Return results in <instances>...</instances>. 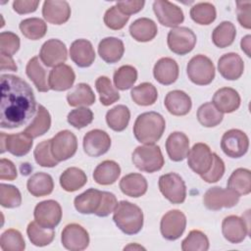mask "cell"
<instances>
[{"instance_id": "cell-1", "label": "cell", "mask_w": 251, "mask_h": 251, "mask_svg": "<svg viewBox=\"0 0 251 251\" xmlns=\"http://www.w3.org/2000/svg\"><path fill=\"white\" fill-rule=\"evenodd\" d=\"M36 110V100L30 85L20 76L2 75L0 126L20 127L31 119Z\"/></svg>"}, {"instance_id": "cell-2", "label": "cell", "mask_w": 251, "mask_h": 251, "mask_svg": "<svg viewBox=\"0 0 251 251\" xmlns=\"http://www.w3.org/2000/svg\"><path fill=\"white\" fill-rule=\"evenodd\" d=\"M166 122L163 116L157 112H145L140 114L133 125V134L136 140L143 144H155L163 135Z\"/></svg>"}, {"instance_id": "cell-3", "label": "cell", "mask_w": 251, "mask_h": 251, "mask_svg": "<svg viewBox=\"0 0 251 251\" xmlns=\"http://www.w3.org/2000/svg\"><path fill=\"white\" fill-rule=\"evenodd\" d=\"M113 221L124 233L133 235L142 229L143 212L137 205L122 200L114 210Z\"/></svg>"}, {"instance_id": "cell-4", "label": "cell", "mask_w": 251, "mask_h": 251, "mask_svg": "<svg viewBox=\"0 0 251 251\" xmlns=\"http://www.w3.org/2000/svg\"><path fill=\"white\" fill-rule=\"evenodd\" d=\"M131 160L139 171L148 174L160 171L165 164L161 148L155 144L137 146L132 152Z\"/></svg>"}, {"instance_id": "cell-5", "label": "cell", "mask_w": 251, "mask_h": 251, "mask_svg": "<svg viewBox=\"0 0 251 251\" xmlns=\"http://www.w3.org/2000/svg\"><path fill=\"white\" fill-rule=\"evenodd\" d=\"M188 78L197 85H208L215 78V66L210 58L198 54L190 59L186 67Z\"/></svg>"}, {"instance_id": "cell-6", "label": "cell", "mask_w": 251, "mask_h": 251, "mask_svg": "<svg viewBox=\"0 0 251 251\" xmlns=\"http://www.w3.org/2000/svg\"><path fill=\"white\" fill-rule=\"evenodd\" d=\"M197 41L194 31L186 26L173 27L167 36L169 49L176 55H186L193 50Z\"/></svg>"}, {"instance_id": "cell-7", "label": "cell", "mask_w": 251, "mask_h": 251, "mask_svg": "<svg viewBox=\"0 0 251 251\" xmlns=\"http://www.w3.org/2000/svg\"><path fill=\"white\" fill-rule=\"evenodd\" d=\"M159 189L163 196L173 204H181L186 198V186L176 173H169L159 177Z\"/></svg>"}, {"instance_id": "cell-8", "label": "cell", "mask_w": 251, "mask_h": 251, "mask_svg": "<svg viewBox=\"0 0 251 251\" xmlns=\"http://www.w3.org/2000/svg\"><path fill=\"white\" fill-rule=\"evenodd\" d=\"M50 150L58 162L72 158L77 150L76 136L68 129L59 131L50 139Z\"/></svg>"}, {"instance_id": "cell-9", "label": "cell", "mask_w": 251, "mask_h": 251, "mask_svg": "<svg viewBox=\"0 0 251 251\" xmlns=\"http://www.w3.org/2000/svg\"><path fill=\"white\" fill-rule=\"evenodd\" d=\"M239 195L229 188L214 186L203 196V204L208 210L219 211L223 208H232L239 202Z\"/></svg>"}, {"instance_id": "cell-10", "label": "cell", "mask_w": 251, "mask_h": 251, "mask_svg": "<svg viewBox=\"0 0 251 251\" xmlns=\"http://www.w3.org/2000/svg\"><path fill=\"white\" fill-rule=\"evenodd\" d=\"M221 148L227 157L240 158L248 151L249 138L244 131L231 128L223 134Z\"/></svg>"}, {"instance_id": "cell-11", "label": "cell", "mask_w": 251, "mask_h": 251, "mask_svg": "<svg viewBox=\"0 0 251 251\" xmlns=\"http://www.w3.org/2000/svg\"><path fill=\"white\" fill-rule=\"evenodd\" d=\"M35 222L45 228L56 227L62 219V208L61 205L52 199L44 200L34 208L33 212Z\"/></svg>"}, {"instance_id": "cell-12", "label": "cell", "mask_w": 251, "mask_h": 251, "mask_svg": "<svg viewBox=\"0 0 251 251\" xmlns=\"http://www.w3.org/2000/svg\"><path fill=\"white\" fill-rule=\"evenodd\" d=\"M186 227V217L179 210H171L161 219L160 230L167 240H176L184 232Z\"/></svg>"}, {"instance_id": "cell-13", "label": "cell", "mask_w": 251, "mask_h": 251, "mask_svg": "<svg viewBox=\"0 0 251 251\" xmlns=\"http://www.w3.org/2000/svg\"><path fill=\"white\" fill-rule=\"evenodd\" d=\"M0 138L1 153L8 151L16 157H23L26 155L30 151L33 144V138L25 131L14 134H6L5 132H1Z\"/></svg>"}, {"instance_id": "cell-14", "label": "cell", "mask_w": 251, "mask_h": 251, "mask_svg": "<svg viewBox=\"0 0 251 251\" xmlns=\"http://www.w3.org/2000/svg\"><path fill=\"white\" fill-rule=\"evenodd\" d=\"M248 220L249 218L245 219L243 216L242 218L235 215L226 217L222 223V232L224 237L233 244L242 242L250 233Z\"/></svg>"}, {"instance_id": "cell-15", "label": "cell", "mask_w": 251, "mask_h": 251, "mask_svg": "<svg viewBox=\"0 0 251 251\" xmlns=\"http://www.w3.org/2000/svg\"><path fill=\"white\" fill-rule=\"evenodd\" d=\"M153 11L159 23L168 27H176L184 21V15L178 6L176 4L165 1L157 0L153 2Z\"/></svg>"}, {"instance_id": "cell-16", "label": "cell", "mask_w": 251, "mask_h": 251, "mask_svg": "<svg viewBox=\"0 0 251 251\" xmlns=\"http://www.w3.org/2000/svg\"><path fill=\"white\" fill-rule=\"evenodd\" d=\"M62 245L71 251H81L89 244V234L87 230L78 224L67 225L61 234Z\"/></svg>"}, {"instance_id": "cell-17", "label": "cell", "mask_w": 251, "mask_h": 251, "mask_svg": "<svg viewBox=\"0 0 251 251\" xmlns=\"http://www.w3.org/2000/svg\"><path fill=\"white\" fill-rule=\"evenodd\" d=\"M213 163V153L210 147L202 142L195 143L187 154V165L197 175L206 174Z\"/></svg>"}, {"instance_id": "cell-18", "label": "cell", "mask_w": 251, "mask_h": 251, "mask_svg": "<svg viewBox=\"0 0 251 251\" xmlns=\"http://www.w3.org/2000/svg\"><path fill=\"white\" fill-rule=\"evenodd\" d=\"M68 51L66 44L60 39L51 38L45 41L40 49V61L46 67H57L66 62Z\"/></svg>"}, {"instance_id": "cell-19", "label": "cell", "mask_w": 251, "mask_h": 251, "mask_svg": "<svg viewBox=\"0 0 251 251\" xmlns=\"http://www.w3.org/2000/svg\"><path fill=\"white\" fill-rule=\"evenodd\" d=\"M82 146L88 156L99 157L109 151L111 138L109 134L102 129H92L83 136Z\"/></svg>"}, {"instance_id": "cell-20", "label": "cell", "mask_w": 251, "mask_h": 251, "mask_svg": "<svg viewBox=\"0 0 251 251\" xmlns=\"http://www.w3.org/2000/svg\"><path fill=\"white\" fill-rule=\"evenodd\" d=\"M42 16L49 24L63 25L71 17V7L64 0H46L42 6Z\"/></svg>"}, {"instance_id": "cell-21", "label": "cell", "mask_w": 251, "mask_h": 251, "mask_svg": "<svg viewBox=\"0 0 251 251\" xmlns=\"http://www.w3.org/2000/svg\"><path fill=\"white\" fill-rule=\"evenodd\" d=\"M72 61L79 68L90 67L95 60V51L89 40L80 38L75 40L70 47Z\"/></svg>"}, {"instance_id": "cell-22", "label": "cell", "mask_w": 251, "mask_h": 251, "mask_svg": "<svg viewBox=\"0 0 251 251\" xmlns=\"http://www.w3.org/2000/svg\"><path fill=\"white\" fill-rule=\"evenodd\" d=\"M75 80L74 70L66 64L54 67L48 76L50 89L55 91H65L70 89Z\"/></svg>"}, {"instance_id": "cell-23", "label": "cell", "mask_w": 251, "mask_h": 251, "mask_svg": "<svg viewBox=\"0 0 251 251\" xmlns=\"http://www.w3.org/2000/svg\"><path fill=\"white\" fill-rule=\"evenodd\" d=\"M218 70L224 78L227 80H236L243 74L244 63L238 54L229 52L224 54L219 59Z\"/></svg>"}, {"instance_id": "cell-24", "label": "cell", "mask_w": 251, "mask_h": 251, "mask_svg": "<svg viewBox=\"0 0 251 251\" xmlns=\"http://www.w3.org/2000/svg\"><path fill=\"white\" fill-rule=\"evenodd\" d=\"M178 74V65L176 60L172 58H161L154 65L153 75L155 79L163 85L173 84L177 79Z\"/></svg>"}, {"instance_id": "cell-25", "label": "cell", "mask_w": 251, "mask_h": 251, "mask_svg": "<svg viewBox=\"0 0 251 251\" xmlns=\"http://www.w3.org/2000/svg\"><path fill=\"white\" fill-rule=\"evenodd\" d=\"M166 150L170 159L180 162L187 157L189 152V139L185 133L180 131L172 132L166 140Z\"/></svg>"}, {"instance_id": "cell-26", "label": "cell", "mask_w": 251, "mask_h": 251, "mask_svg": "<svg viewBox=\"0 0 251 251\" xmlns=\"http://www.w3.org/2000/svg\"><path fill=\"white\" fill-rule=\"evenodd\" d=\"M240 95L231 87H222L213 96V104L221 113H232L240 106Z\"/></svg>"}, {"instance_id": "cell-27", "label": "cell", "mask_w": 251, "mask_h": 251, "mask_svg": "<svg viewBox=\"0 0 251 251\" xmlns=\"http://www.w3.org/2000/svg\"><path fill=\"white\" fill-rule=\"evenodd\" d=\"M166 109L174 116H185L192 107L190 96L182 90H172L165 97Z\"/></svg>"}, {"instance_id": "cell-28", "label": "cell", "mask_w": 251, "mask_h": 251, "mask_svg": "<svg viewBox=\"0 0 251 251\" xmlns=\"http://www.w3.org/2000/svg\"><path fill=\"white\" fill-rule=\"evenodd\" d=\"M125 52L124 42L118 37H105L98 44V54L100 58L108 64L119 62Z\"/></svg>"}, {"instance_id": "cell-29", "label": "cell", "mask_w": 251, "mask_h": 251, "mask_svg": "<svg viewBox=\"0 0 251 251\" xmlns=\"http://www.w3.org/2000/svg\"><path fill=\"white\" fill-rule=\"evenodd\" d=\"M147 188V180L141 174L131 173L123 176L120 180L121 191L129 197H140L146 193Z\"/></svg>"}, {"instance_id": "cell-30", "label": "cell", "mask_w": 251, "mask_h": 251, "mask_svg": "<svg viewBox=\"0 0 251 251\" xmlns=\"http://www.w3.org/2000/svg\"><path fill=\"white\" fill-rule=\"evenodd\" d=\"M101 198L102 191L95 188H89L75 198L74 205L75 210L80 214H95L100 206Z\"/></svg>"}, {"instance_id": "cell-31", "label": "cell", "mask_w": 251, "mask_h": 251, "mask_svg": "<svg viewBox=\"0 0 251 251\" xmlns=\"http://www.w3.org/2000/svg\"><path fill=\"white\" fill-rule=\"evenodd\" d=\"M129 33L138 42H148L157 35L158 27L153 20L139 18L129 25Z\"/></svg>"}, {"instance_id": "cell-32", "label": "cell", "mask_w": 251, "mask_h": 251, "mask_svg": "<svg viewBox=\"0 0 251 251\" xmlns=\"http://www.w3.org/2000/svg\"><path fill=\"white\" fill-rule=\"evenodd\" d=\"M121 175L120 165L113 160L101 162L93 172V179L101 185H110L117 181Z\"/></svg>"}, {"instance_id": "cell-33", "label": "cell", "mask_w": 251, "mask_h": 251, "mask_svg": "<svg viewBox=\"0 0 251 251\" xmlns=\"http://www.w3.org/2000/svg\"><path fill=\"white\" fill-rule=\"evenodd\" d=\"M26 188L32 196L42 197L52 193L54 189V181L49 174L39 172L28 178Z\"/></svg>"}, {"instance_id": "cell-34", "label": "cell", "mask_w": 251, "mask_h": 251, "mask_svg": "<svg viewBox=\"0 0 251 251\" xmlns=\"http://www.w3.org/2000/svg\"><path fill=\"white\" fill-rule=\"evenodd\" d=\"M51 126V116L43 105H38L36 114L31 123L25 128V132L32 138L46 133Z\"/></svg>"}, {"instance_id": "cell-35", "label": "cell", "mask_w": 251, "mask_h": 251, "mask_svg": "<svg viewBox=\"0 0 251 251\" xmlns=\"http://www.w3.org/2000/svg\"><path fill=\"white\" fill-rule=\"evenodd\" d=\"M86 182L87 176L85 173L76 167L66 169L60 176V185L68 192H74L80 189Z\"/></svg>"}, {"instance_id": "cell-36", "label": "cell", "mask_w": 251, "mask_h": 251, "mask_svg": "<svg viewBox=\"0 0 251 251\" xmlns=\"http://www.w3.org/2000/svg\"><path fill=\"white\" fill-rule=\"evenodd\" d=\"M41 63L42 62L39 61L38 57H32L26 64L25 73L38 91L47 92L50 87L47 82L46 70Z\"/></svg>"}, {"instance_id": "cell-37", "label": "cell", "mask_w": 251, "mask_h": 251, "mask_svg": "<svg viewBox=\"0 0 251 251\" xmlns=\"http://www.w3.org/2000/svg\"><path fill=\"white\" fill-rule=\"evenodd\" d=\"M96 100L95 94L92 88L87 83H77L68 94L67 101L72 107L78 106H90L93 105Z\"/></svg>"}, {"instance_id": "cell-38", "label": "cell", "mask_w": 251, "mask_h": 251, "mask_svg": "<svg viewBox=\"0 0 251 251\" xmlns=\"http://www.w3.org/2000/svg\"><path fill=\"white\" fill-rule=\"evenodd\" d=\"M227 188L236 192L239 196L251 192V172L245 168H238L232 172L227 179Z\"/></svg>"}, {"instance_id": "cell-39", "label": "cell", "mask_w": 251, "mask_h": 251, "mask_svg": "<svg viewBox=\"0 0 251 251\" xmlns=\"http://www.w3.org/2000/svg\"><path fill=\"white\" fill-rule=\"evenodd\" d=\"M130 111L126 105H117L106 113V123L115 131H123L128 126Z\"/></svg>"}, {"instance_id": "cell-40", "label": "cell", "mask_w": 251, "mask_h": 251, "mask_svg": "<svg viewBox=\"0 0 251 251\" xmlns=\"http://www.w3.org/2000/svg\"><path fill=\"white\" fill-rule=\"evenodd\" d=\"M235 35V25L229 21H224L214 28L212 32V41L217 47L226 48L233 43Z\"/></svg>"}, {"instance_id": "cell-41", "label": "cell", "mask_w": 251, "mask_h": 251, "mask_svg": "<svg viewBox=\"0 0 251 251\" xmlns=\"http://www.w3.org/2000/svg\"><path fill=\"white\" fill-rule=\"evenodd\" d=\"M130 96L135 104L139 106H150L156 102L158 91L154 84L142 82L131 89Z\"/></svg>"}, {"instance_id": "cell-42", "label": "cell", "mask_w": 251, "mask_h": 251, "mask_svg": "<svg viewBox=\"0 0 251 251\" xmlns=\"http://www.w3.org/2000/svg\"><path fill=\"white\" fill-rule=\"evenodd\" d=\"M26 233L30 242L38 247H43L50 244L55 237L53 228L42 227L35 221L28 224L26 227Z\"/></svg>"}, {"instance_id": "cell-43", "label": "cell", "mask_w": 251, "mask_h": 251, "mask_svg": "<svg viewBox=\"0 0 251 251\" xmlns=\"http://www.w3.org/2000/svg\"><path fill=\"white\" fill-rule=\"evenodd\" d=\"M20 30L26 38L30 40H38L47 32L46 23L39 18H28L21 21Z\"/></svg>"}, {"instance_id": "cell-44", "label": "cell", "mask_w": 251, "mask_h": 251, "mask_svg": "<svg viewBox=\"0 0 251 251\" xmlns=\"http://www.w3.org/2000/svg\"><path fill=\"white\" fill-rule=\"evenodd\" d=\"M95 87L99 94V100L104 106H110L120 99V93L112 85L108 76H99L95 81Z\"/></svg>"}, {"instance_id": "cell-45", "label": "cell", "mask_w": 251, "mask_h": 251, "mask_svg": "<svg viewBox=\"0 0 251 251\" xmlns=\"http://www.w3.org/2000/svg\"><path fill=\"white\" fill-rule=\"evenodd\" d=\"M224 119L221 113L212 102L202 104L197 110V120L205 127H214L222 123Z\"/></svg>"}, {"instance_id": "cell-46", "label": "cell", "mask_w": 251, "mask_h": 251, "mask_svg": "<svg viewBox=\"0 0 251 251\" xmlns=\"http://www.w3.org/2000/svg\"><path fill=\"white\" fill-rule=\"evenodd\" d=\"M190 18L198 25H208L212 24L217 17L216 8L212 3L200 2L190 9Z\"/></svg>"}, {"instance_id": "cell-47", "label": "cell", "mask_w": 251, "mask_h": 251, "mask_svg": "<svg viewBox=\"0 0 251 251\" xmlns=\"http://www.w3.org/2000/svg\"><path fill=\"white\" fill-rule=\"evenodd\" d=\"M113 79L117 89H129L137 79V71L130 65H124L115 71Z\"/></svg>"}, {"instance_id": "cell-48", "label": "cell", "mask_w": 251, "mask_h": 251, "mask_svg": "<svg viewBox=\"0 0 251 251\" xmlns=\"http://www.w3.org/2000/svg\"><path fill=\"white\" fill-rule=\"evenodd\" d=\"M0 247L4 251H23L25 248V242L18 229L9 228L1 234Z\"/></svg>"}, {"instance_id": "cell-49", "label": "cell", "mask_w": 251, "mask_h": 251, "mask_svg": "<svg viewBox=\"0 0 251 251\" xmlns=\"http://www.w3.org/2000/svg\"><path fill=\"white\" fill-rule=\"evenodd\" d=\"M209 245L207 235L201 230L193 229L182 240L181 249L183 251H207Z\"/></svg>"}, {"instance_id": "cell-50", "label": "cell", "mask_w": 251, "mask_h": 251, "mask_svg": "<svg viewBox=\"0 0 251 251\" xmlns=\"http://www.w3.org/2000/svg\"><path fill=\"white\" fill-rule=\"evenodd\" d=\"M0 204L4 208L12 209L21 206L22 195L20 190L12 184H0Z\"/></svg>"}, {"instance_id": "cell-51", "label": "cell", "mask_w": 251, "mask_h": 251, "mask_svg": "<svg viewBox=\"0 0 251 251\" xmlns=\"http://www.w3.org/2000/svg\"><path fill=\"white\" fill-rule=\"evenodd\" d=\"M35 162L44 168H53L58 165V161L53 157L50 150V139L38 143L33 151Z\"/></svg>"}, {"instance_id": "cell-52", "label": "cell", "mask_w": 251, "mask_h": 251, "mask_svg": "<svg viewBox=\"0 0 251 251\" xmlns=\"http://www.w3.org/2000/svg\"><path fill=\"white\" fill-rule=\"evenodd\" d=\"M67 121L74 127L80 129L92 123L93 113L87 107H78L68 114Z\"/></svg>"}, {"instance_id": "cell-53", "label": "cell", "mask_w": 251, "mask_h": 251, "mask_svg": "<svg viewBox=\"0 0 251 251\" xmlns=\"http://www.w3.org/2000/svg\"><path fill=\"white\" fill-rule=\"evenodd\" d=\"M128 20L129 16H126L124 13H122L116 5L110 7L104 15V24L107 27L113 30L122 29L128 22Z\"/></svg>"}, {"instance_id": "cell-54", "label": "cell", "mask_w": 251, "mask_h": 251, "mask_svg": "<svg viewBox=\"0 0 251 251\" xmlns=\"http://www.w3.org/2000/svg\"><path fill=\"white\" fill-rule=\"evenodd\" d=\"M20 37L12 31H2L0 33V54L13 56L20 49Z\"/></svg>"}, {"instance_id": "cell-55", "label": "cell", "mask_w": 251, "mask_h": 251, "mask_svg": "<svg viewBox=\"0 0 251 251\" xmlns=\"http://www.w3.org/2000/svg\"><path fill=\"white\" fill-rule=\"evenodd\" d=\"M225 170L226 167L224 161L216 153H213V163L210 170L206 174L201 175L200 176L204 181L208 183L217 182L223 177Z\"/></svg>"}, {"instance_id": "cell-56", "label": "cell", "mask_w": 251, "mask_h": 251, "mask_svg": "<svg viewBox=\"0 0 251 251\" xmlns=\"http://www.w3.org/2000/svg\"><path fill=\"white\" fill-rule=\"evenodd\" d=\"M117 204H118V200H117V197L115 196V194H113L112 192H109V191H102V198H101L100 206H99L98 210L96 211L95 215L97 217H102V218L107 217L111 213L114 212Z\"/></svg>"}, {"instance_id": "cell-57", "label": "cell", "mask_w": 251, "mask_h": 251, "mask_svg": "<svg viewBox=\"0 0 251 251\" xmlns=\"http://www.w3.org/2000/svg\"><path fill=\"white\" fill-rule=\"evenodd\" d=\"M236 14L240 25L249 29L251 27V1H237Z\"/></svg>"}, {"instance_id": "cell-58", "label": "cell", "mask_w": 251, "mask_h": 251, "mask_svg": "<svg viewBox=\"0 0 251 251\" xmlns=\"http://www.w3.org/2000/svg\"><path fill=\"white\" fill-rule=\"evenodd\" d=\"M145 5V1L143 0H126V1H119L116 3L118 9L126 16L136 14L143 9Z\"/></svg>"}, {"instance_id": "cell-59", "label": "cell", "mask_w": 251, "mask_h": 251, "mask_svg": "<svg viewBox=\"0 0 251 251\" xmlns=\"http://www.w3.org/2000/svg\"><path fill=\"white\" fill-rule=\"evenodd\" d=\"M18 176L16 166L9 159L0 160V178L1 180H14Z\"/></svg>"}, {"instance_id": "cell-60", "label": "cell", "mask_w": 251, "mask_h": 251, "mask_svg": "<svg viewBox=\"0 0 251 251\" xmlns=\"http://www.w3.org/2000/svg\"><path fill=\"white\" fill-rule=\"evenodd\" d=\"M38 5V0H15L13 2V10L20 15H25L35 12Z\"/></svg>"}, {"instance_id": "cell-61", "label": "cell", "mask_w": 251, "mask_h": 251, "mask_svg": "<svg viewBox=\"0 0 251 251\" xmlns=\"http://www.w3.org/2000/svg\"><path fill=\"white\" fill-rule=\"evenodd\" d=\"M0 62H1V71H12L16 72L18 67L11 56H7L4 54H0Z\"/></svg>"}, {"instance_id": "cell-62", "label": "cell", "mask_w": 251, "mask_h": 251, "mask_svg": "<svg viewBox=\"0 0 251 251\" xmlns=\"http://www.w3.org/2000/svg\"><path fill=\"white\" fill-rule=\"evenodd\" d=\"M251 35H245L241 41H240V46H241V50L248 56L250 57V46H251Z\"/></svg>"}, {"instance_id": "cell-63", "label": "cell", "mask_w": 251, "mask_h": 251, "mask_svg": "<svg viewBox=\"0 0 251 251\" xmlns=\"http://www.w3.org/2000/svg\"><path fill=\"white\" fill-rule=\"evenodd\" d=\"M130 249H145L144 247H142V246H140V245H137V244H129V245H127V246H126L125 248H124V250H130Z\"/></svg>"}]
</instances>
